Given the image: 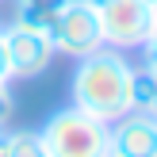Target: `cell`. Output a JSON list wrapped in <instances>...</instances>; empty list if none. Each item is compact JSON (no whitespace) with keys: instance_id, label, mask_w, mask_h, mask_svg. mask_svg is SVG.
Returning <instances> with one entry per match:
<instances>
[{"instance_id":"6da1fadb","label":"cell","mask_w":157,"mask_h":157,"mask_svg":"<svg viewBox=\"0 0 157 157\" xmlns=\"http://www.w3.org/2000/svg\"><path fill=\"white\" fill-rule=\"evenodd\" d=\"M73 73V104L81 111L96 115L104 123H115L130 111V77L134 65L111 46H100L88 58H77Z\"/></svg>"},{"instance_id":"7a4b0ae2","label":"cell","mask_w":157,"mask_h":157,"mask_svg":"<svg viewBox=\"0 0 157 157\" xmlns=\"http://www.w3.org/2000/svg\"><path fill=\"white\" fill-rule=\"evenodd\" d=\"M38 134H42V146L50 157H107L111 153V146H107L111 123L81 111L77 104L65 111H54Z\"/></svg>"},{"instance_id":"3957f363","label":"cell","mask_w":157,"mask_h":157,"mask_svg":"<svg viewBox=\"0 0 157 157\" xmlns=\"http://www.w3.org/2000/svg\"><path fill=\"white\" fill-rule=\"evenodd\" d=\"M50 42L58 54H69V58H88L92 50L104 46V35H100V15L96 8H88L84 0H69L61 8V15L50 23Z\"/></svg>"},{"instance_id":"277c9868","label":"cell","mask_w":157,"mask_h":157,"mask_svg":"<svg viewBox=\"0 0 157 157\" xmlns=\"http://www.w3.org/2000/svg\"><path fill=\"white\" fill-rule=\"evenodd\" d=\"M96 15H100L104 46H111V50H134L150 35L153 4L150 0H107Z\"/></svg>"},{"instance_id":"5b68a950","label":"cell","mask_w":157,"mask_h":157,"mask_svg":"<svg viewBox=\"0 0 157 157\" xmlns=\"http://www.w3.org/2000/svg\"><path fill=\"white\" fill-rule=\"evenodd\" d=\"M4 54H8V73L27 81V77H38L50 69V58L54 50L50 35L38 27H23V23H12L4 27Z\"/></svg>"},{"instance_id":"8992f818","label":"cell","mask_w":157,"mask_h":157,"mask_svg":"<svg viewBox=\"0 0 157 157\" xmlns=\"http://www.w3.org/2000/svg\"><path fill=\"white\" fill-rule=\"evenodd\" d=\"M115 157H157V115L150 111H127L111 123L107 138Z\"/></svg>"},{"instance_id":"52a82bcc","label":"cell","mask_w":157,"mask_h":157,"mask_svg":"<svg viewBox=\"0 0 157 157\" xmlns=\"http://www.w3.org/2000/svg\"><path fill=\"white\" fill-rule=\"evenodd\" d=\"M65 4H69V0H15V23L50 31V23L61 15Z\"/></svg>"},{"instance_id":"ba28073f","label":"cell","mask_w":157,"mask_h":157,"mask_svg":"<svg viewBox=\"0 0 157 157\" xmlns=\"http://www.w3.org/2000/svg\"><path fill=\"white\" fill-rule=\"evenodd\" d=\"M0 157H50L38 130H0Z\"/></svg>"},{"instance_id":"9c48e42d","label":"cell","mask_w":157,"mask_h":157,"mask_svg":"<svg viewBox=\"0 0 157 157\" xmlns=\"http://www.w3.org/2000/svg\"><path fill=\"white\" fill-rule=\"evenodd\" d=\"M146 65H157V4H153V15H150V35H146Z\"/></svg>"},{"instance_id":"30bf717a","label":"cell","mask_w":157,"mask_h":157,"mask_svg":"<svg viewBox=\"0 0 157 157\" xmlns=\"http://www.w3.org/2000/svg\"><path fill=\"white\" fill-rule=\"evenodd\" d=\"M12 92H8V81H0V127L8 123V115H12Z\"/></svg>"},{"instance_id":"8fae6325","label":"cell","mask_w":157,"mask_h":157,"mask_svg":"<svg viewBox=\"0 0 157 157\" xmlns=\"http://www.w3.org/2000/svg\"><path fill=\"white\" fill-rule=\"evenodd\" d=\"M0 81H12V73H8V54H4V27H0Z\"/></svg>"},{"instance_id":"7c38bea8","label":"cell","mask_w":157,"mask_h":157,"mask_svg":"<svg viewBox=\"0 0 157 157\" xmlns=\"http://www.w3.org/2000/svg\"><path fill=\"white\" fill-rule=\"evenodd\" d=\"M153 73H157V65H150ZM150 115H157V84H153V104H150Z\"/></svg>"},{"instance_id":"4fadbf2b","label":"cell","mask_w":157,"mask_h":157,"mask_svg":"<svg viewBox=\"0 0 157 157\" xmlns=\"http://www.w3.org/2000/svg\"><path fill=\"white\" fill-rule=\"evenodd\" d=\"M84 4H88V8H96V12H100V8H104L107 0H84Z\"/></svg>"},{"instance_id":"5bb4252c","label":"cell","mask_w":157,"mask_h":157,"mask_svg":"<svg viewBox=\"0 0 157 157\" xmlns=\"http://www.w3.org/2000/svg\"><path fill=\"white\" fill-rule=\"evenodd\" d=\"M150 4H157V0H150Z\"/></svg>"},{"instance_id":"9a60e30c","label":"cell","mask_w":157,"mask_h":157,"mask_svg":"<svg viewBox=\"0 0 157 157\" xmlns=\"http://www.w3.org/2000/svg\"><path fill=\"white\" fill-rule=\"evenodd\" d=\"M107 157H115V153H107Z\"/></svg>"},{"instance_id":"2e32d148","label":"cell","mask_w":157,"mask_h":157,"mask_svg":"<svg viewBox=\"0 0 157 157\" xmlns=\"http://www.w3.org/2000/svg\"><path fill=\"white\" fill-rule=\"evenodd\" d=\"M0 130H4V127H0Z\"/></svg>"}]
</instances>
